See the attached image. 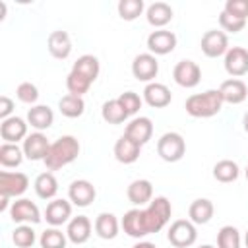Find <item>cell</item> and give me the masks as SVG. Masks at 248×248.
<instances>
[{"label": "cell", "mask_w": 248, "mask_h": 248, "mask_svg": "<svg viewBox=\"0 0 248 248\" xmlns=\"http://www.w3.org/2000/svg\"><path fill=\"white\" fill-rule=\"evenodd\" d=\"M33 188H35V194L41 200H54V196L58 194V180L50 170H46V172H41L35 178Z\"/></svg>", "instance_id": "obj_30"}, {"label": "cell", "mask_w": 248, "mask_h": 248, "mask_svg": "<svg viewBox=\"0 0 248 248\" xmlns=\"http://www.w3.org/2000/svg\"><path fill=\"white\" fill-rule=\"evenodd\" d=\"M217 248H240V232L232 225H225L217 232Z\"/></svg>", "instance_id": "obj_36"}, {"label": "cell", "mask_w": 248, "mask_h": 248, "mask_svg": "<svg viewBox=\"0 0 248 248\" xmlns=\"http://www.w3.org/2000/svg\"><path fill=\"white\" fill-rule=\"evenodd\" d=\"M48 147H50V141L46 140V136L43 132H33L29 134L25 140H23V155L29 159V161H45L46 153H48Z\"/></svg>", "instance_id": "obj_13"}, {"label": "cell", "mask_w": 248, "mask_h": 248, "mask_svg": "<svg viewBox=\"0 0 248 248\" xmlns=\"http://www.w3.org/2000/svg\"><path fill=\"white\" fill-rule=\"evenodd\" d=\"M225 72L232 78H242L248 74V50L244 46H231L225 54Z\"/></svg>", "instance_id": "obj_12"}, {"label": "cell", "mask_w": 248, "mask_h": 248, "mask_svg": "<svg viewBox=\"0 0 248 248\" xmlns=\"http://www.w3.org/2000/svg\"><path fill=\"white\" fill-rule=\"evenodd\" d=\"M219 25L223 31H229V33H238L246 27V19H238L234 16H229L227 12H221L219 14Z\"/></svg>", "instance_id": "obj_41"}, {"label": "cell", "mask_w": 248, "mask_h": 248, "mask_svg": "<svg viewBox=\"0 0 248 248\" xmlns=\"http://www.w3.org/2000/svg\"><path fill=\"white\" fill-rule=\"evenodd\" d=\"M132 248H157L153 242H147V240H140V242H136Z\"/></svg>", "instance_id": "obj_44"}, {"label": "cell", "mask_w": 248, "mask_h": 248, "mask_svg": "<svg viewBox=\"0 0 248 248\" xmlns=\"http://www.w3.org/2000/svg\"><path fill=\"white\" fill-rule=\"evenodd\" d=\"M186 153V141L178 132H165L157 140V155L167 163H176Z\"/></svg>", "instance_id": "obj_4"}, {"label": "cell", "mask_w": 248, "mask_h": 248, "mask_svg": "<svg viewBox=\"0 0 248 248\" xmlns=\"http://www.w3.org/2000/svg\"><path fill=\"white\" fill-rule=\"evenodd\" d=\"M93 229H95V232H97L99 238H103V240H112V238H116V234H118V231H120V223H118V219H116L114 213L103 211V213L97 215V219H95V223H93Z\"/></svg>", "instance_id": "obj_26"}, {"label": "cell", "mask_w": 248, "mask_h": 248, "mask_svg": "<svg viewBox=\"0 0 248 248\" xmlns=\"http://www.w3.org/2000/svg\"><path fill=\"white\" fill-rule=\"evenodd\" d=\"M170 89L165 85V83H157V81H151L145 85L143 89V101L153 107V108H165L167 105H170Z\"/></svg>", "instance_id": "obj_20"}, {"label": "cell", "mask_w": 248, "mask_h": 248, "mask_svg": "<svg viewBox=\"0 0 248 248\" xmlns=\"http://www.w3.org/2000/svg\"><path fill=\"white\" fill-rule=\"evenodd\" d=\"M174 46H176V35L172 31L157 29V31H151L147 37V48L153 56H165L172 52Z\"/></svg>", "instance_id": "obj_11"}, {"label": "cell", "mask_w": 248, "mask_h": 248, "mask_svg": "<svg viewBox=\"0 0 248 248\" xmlns=\"http://www.w3.org/2000/svg\"><path fill=\"white\" fill-rule=\"evenodd\" d=\"M246 180H248V167H246Z\"/></svg>", "instance_id": "obj_49"}, {"label": "cell", "mask_w": 248, "mask_h": 248, "mask_svg": "<svg viewBox=\"0 0 248 248\" xmlns=\"http://www.w3.org/2000/svg\"><path fill=\"white\" fill-rule=\"evenodd\" d=\"M145 17H147L149 25H153L157 29H163L172 19V8L167 2H153L145 10Z\"/></svg>", "instance_id": "obj_28"}, {"label": "cell", "mask_w": 248, "mask_h": 248, "mask_svg": "<svg viewBox=\"0 0 248 248\" xmlns=\"http://www.w3.org/2000/svg\"><path fill=\"white\" fill-rule=\"evenodd\" d=\"M143 8H145L143 0H120L118 2V16L124 21H134L136 17L141 16Z\"/></svg>", "instance_id": "obj_37"}, {"label": "cell", "mask_w": 248, "mask_h": 248, "mask_svg": "<svg viewBox=\"0 0 248 248\" xmlns=\"http://www.w3.org/2000/svg\"><path fill=\"white\" fill-rule=\"evenodd\" d=\"M91 221L89 217L85 215H78V217H72L68 221V227H66V236L72 244H85L91 236Z\"/></svg>", "instance_id": "obj_19"}, {"label": "cell", "mask_w": 248, "mask_h": 248, "mask_svg": "<svg viewBox=\"0 0 248 248\" xmlns=\"http://www.w3.org/2000/svg\"><path fill=\"white\" fill-rule=\"evenodd\" d=\"M167 238H169V242H170L174 248H188V246H192V244L196 242V238H198L196 225H194L190 219H176V221H172V225L169 227Z\"/></svg>", "instance_id": "obj_5"}, {"label": "cell", "mask_w": 248, "mask_h": 248, "mask_svg": "<svg viewBox=\"0 0 248 248\" xmlns=\"http://www.w3.org/2000/svg\"><path fill=\"white\" fill-rule=\"evenodd\" d=\"M215 213V207H213V202L207 200V198H198L190 203L188 207V217L194 225H205L211 221Z\"/></svg>", "instance_id": "obj_27"}, {"label": "cell", "mask_w": 248, "mask_h": 248, "mask_svg": "<svg viewBox=\"0 0 248 248\" xmlns=\"http://www.w3.org/2000/svg\"><path fill=\"white\" fill-rule=\"evenodd\" d=\"M46 48L50 52V56L58 58V60H66L72 54V39L66 31H52L46 39Z\"/></svg>", "instance_id": "obj_21"}, {"label": "cell", "mask_w": 248, "mask_h": 248, "mask_svg": "<svg viewBox=\"0 0 248 248\" xmlns=\"http://www.w3.org/2000/svg\"><path fill=\"white\" fill-rule=\"evenodd\" d=\"M159 74V62L157 56L151 52H141L132 60V76L138 81H147L151 83Z\"/></svg>", "instance_id": "obj_8"}, {"label": "cell", "mask_w": 248, "mask_h": 248, "mask_svg": "<svg viewBox=\"0 0 248 248\" xmlns=\"http://www.w3.org/2000/svg\"><path fill=\"white\" fill-rule=\"evenodd\" d=\"M23 149L17 147V143H2L0 145V165L4 169L19 167L23 161Z\"/></svg>", "instance_id": "obj_34"}, {"label": "cell", "mask_w": 248, "mask_h": 248, "mask_svg": "<svg viewBox=\"0 0 248 248\" xmlns=\"http://www.w3.org/2000/svg\"><path fill=\"white\" fill-rule=\"evenodd\" d=\"M12 110H14V101L8 97V95H2L0 97V118L6 120L12 116Z\"/></svg>", "instance_id": "obj_43"}, {"label": "cell", "mask_w": 248, "mask_h": 248, "mask_svg": "<svg viewBox=\"0 0 248 248\" xmlns=\"http://www.w3.org/2000/svg\"><path fill=\"white\" fill-rule=\"evenodd\" d=\"M141 213H143L145 231H147V234H151V232H159L170 221L172 205L165 196H157L145 207H141Z\"/></svg>", "instance_id": "obj_3"}, {"label": "cell", "mask_w": 248, "mask_h": 248, "mask_svg": "<svg viewBox=\"0 0 248 248\" xmlns=\"http://www.w3.org/2000/svg\"><path fill=\"white\" fill-rule=\"evenodd\" d=\"M16 97H17L21 103H25V105L35 107V103H37V99H39V89H37L35 83H31V81H23V83L17 85V89H16Z\"/></svg>", "instance_id": "obj_39"}, {"label": "cell", "mask_w": 248, "mask_h": 248, "mask_svg": "<svg viewBox=\"0 0 248 248\" xmlns=\"http://www.w3.org/2000/svg\"><path fill=\"white\" fill-rule=\"evenodd\" d=\"M70 217H72V202L54 198L52 202L46 203L45 219H46V223H48L50 227H60V225L68 223Z\"/></svg>", "instance_id": "obj_17"}, {"label": "cell", "mask_w": 248, "mask_h": 248, "mask_svg": "<svg viewBox=\"0 0 248 248\" xmlns=\"http://www.w3.org/2000/svg\"><path fill=\"white\" fill-rule=\"evenodd\" d=\"M58 110L62 116L66 118H78L83 114L85 110V103H83V97H78V95H64L60 101H58Z\"/></svg>", "instance_id": "obj_32"}, {"label": "cell", "mask_w": 248, "mask_h": 248, "mask_svg": "<svg viewBox=\"0 0 248 248\" xmlns=\"http://www.w3.org/2000/svg\"><path fill=\"white\" fill-rule=\"evenodd\" d=\"M244 242H246V248H248V232H246V236H244Z\"/></svg>", "instance_id": "obj_48"}, {"label": "cell", "mask_w": 248, "mask_h": 248, "mask_svg": "<svg viewBox=\"0 0 248 248\" xmlns=\"http://www.w3.org/2000/svg\"><path fill=\"white\" fill-rule=\"evenodd\" d=\"M101 116H103V120L108 122V124H122V122L128 118V112H126L124 107L118 103V99H110V101H105V103H103Z\"/></svg>", "instance_id": "obj_33"}, {"label": "cell", "mask_w": 248, "mask_h": 248, "mask_svg": "<svg viewBox=\"0 0 248 248\" xmlns=\"http://www.w3.org/2000/svg\"><path fill=\"white\" fill-rule=\"evenodd\" d=\"M223 12L238 19H248V0H227Z\"/></svg>", "instance_id": "obj_42"}, {"label": "cell", "mask_w": 248, "mask_h": 248, "mask_svg": "<svg viewBox=\"0 0 248 248\" xmlns=\"http://www.w3.org/2000/svg\"><path fill=\"white\" fill-rule=\"evenodd\" d=\"M140 153H141V145L136 143L134 140H130L128 136H120L114 143V157L118 163L132 165L140 159Z\"/></svg>", "instance_id": "obj_22"}, {"label": "cell", "mask_w": 248, "mask_h": 248, "mask_svg": "<svg viewBox=\"0 0 248 248\" xmlns=\"http://www.w3.org/2000/svg\"><path fill=\"white\" fill-rule=\"evenodd\" d=\"M54 122V112L48 105H35L27 110V124H31V128H35L37 132L48 130Z\"/></svg>", "instance_id": "obj_25"}, {"label": "cell", "mask_w": 248, "mask_h": 248, "mask_svg": "<svg viewBox=\"0 0 248 248\" xmlns=\"http://www.w3.org/2000/svg\"><path fill=\"white\" fill-rule=\"evenodd\" d=\"M95 196H97L95 186H93L89 180H85V178L74 180V182L70 184V188H68V200H70L74 205H78V207H87V205H91V202L95 200Z\"/></svg>", "instance_id": "obj_14"}, {"label": "cell", "mask_w": 248, "mask_h": 248, "mask_svg": "<svg viewBox=\"0 0 248 248\" xmlns=\"http://www.w3.org/2000/svg\"><path fill=\"white\" fill-rule=\"evenodd\" d=\"M172 79L186 89H192L200 83L202 79V70L194 60H180L172 68Z\"/></svg>", "instance_id": "obj_10"}, {"label": "cell", "mask_w": 248, "mask_h": 248, "mask_svg": "<svg viewBox=\"0 0 248 248\" xmlns=\"http://www.w3.org/2000/svg\"><path fill=\"white\" fill-rule=\"evenodd\" d=\"M124 136H128L130 140H134L140 145L147 143L151 140V136H153V122H151V118H147V116L132 118L128 122V126H126V130H124Z\"/></svg>", "instance_id": "obj_18"}, {"label": "cell", "mask_w": 248, "mask_h": 248, "mask_svg": "<svg viewBox=\"0 0 248 248\" xmlns=\"http://www.w3.org/2000/svg\"><path fill=\"white\" fill-rule=\"evenodd\" d=\"M242 126H244V132L248 134V112L242 116Z\"/></svg>", "instance_id": "obj_46"}, {"label": "cell", "mask_w": 248, "mask_h": 248, "mask_svg": "<svg viewBox=\"0 0 248 248\" xmlns=\"http://www.w3.org/2000/svg\"><path fill=\"white\" fill-rule=\"evenodd\" d=\"M66 242H68V236H66V232H62L58 227L46 229V231L41 232V236H39L41 248H66Z\"/></svg>", "instance_id": "obj_35"}, {"label": "cell", "mask_w": 248, "mask_h": 248, "mask_svg": "<svg viewBox=\"0 0 248 248\" xmlns=\"http://www.w3.org/2000/svg\"><path fill=\"white\" fill-rule=\"evenodd\" d=\"M99 70H101L99 60H97V56H93V54H83V56H79V58L74 62V66H72V72H76L78 76H81V78L87 79L89 83H93V81L97 79Z\"/></svg>", "instance_id": "obj_29"}, {"label": "cell", "mask_w": 248, "mask_h": 248, "mask_svg": "<svg viewBox=\"0 0 248 248\" xmlns=\"http://www.w3.org/2000/svg\"><path fill=\"white\" fill-rule=\"evenodd\" d=\"M27 134V122L21 116H10L6 120H2L0 124V138L4 140V143H17L21 140H25Z\"/></svg>", "instance_id": "obj_15"}, {"label": "cell", "mask_w": 248, "mask_h": 248, "mask_svg": "<svg viewBox=\"0 0 248 248\" xmlns=\"http://www.w3.org/2000/svg\"><path fill=\"white\" fill-rule=\"evenodd\" d=\"M126 196L134 205L143 207L153 200V184L145 178H138V180L130 182V186L126 190Z\"/></svg>", "instance_id": "obj_23"}, {"label": "cell", "mask_w": 248, "mask_h": 248, "mask_svg": "<svg viewBox=\"0 0 248 248\" xmlns=\"http://www.w3.org/2000/svg\"><path fill=\"white\" fill-rule=\"evenodd\" d=\"M184 108L194 118H211L223 108V97L219 89H207L203 93H194L186 99Z\"/></svg>", "instance_id": "obj_2"}, {"label": "cell", "mask_w": 248, "mask_h": 248, "mask_svg": "<svg viewBox=\"0 0 248 248\" xmlns=\"http://www.w3.org/2000/svg\"><path fill=\"white\" fill-rule=\"evenodd\" d=\"M219 93L223 97V103L240 105L248 97V85L242 79H238V78H231V79H225L219 85Z\"/></svg>", "instance_id": "obj_16"}, {"label": "cell", "mask_w": 248, "mask_h": 248, "mask_svg": "<svg viewBox=\"0 0 248 248\" xmlns=\"http://www.w3.org/2000/svg\"><path fill=\"white\" fill-rule=\"evenodd\" d=\"M79 149L81 147H79L78 138H74V136H62V138H58L56 141L50 143L48 153H46V157H45L43 163H45V167L50 172L52 170H58V169L74 163L78 159V155H79Z\"/></svg>", "instance_id": "obj_1"}, {"label": "cell", "mask_w": 248, "mask_h": 248, "mask_svg": "<svg viewBox=\"0 0 248 248\" xmlns=\"http://www.w3.org/2000/svg\"><path fill=\"white\" fill-rule=\"evenodd\" d=\"M120 227L122 231L132 236V238H143L147 234L145 231V225H143V213H141V207H134L130 211L124 213L122 221H120Z\"/></svg>", "instance_id": "obj_24"}, {"label": "cell", "mask_w": 248, "mask_h": 248, "mask_svg": "<svg viewBox=\"0 0 248 248\" xmlns=\"http://www.w3.org/2000/svg\"><path fill=\"white\" fill-rule=\"evenodd\" d=\"M240 174V169L234 161L231 159H221L215 163L213 167V178L217 182H223V184H229V182H234Z\"/></svg>", "instance_id": "obj_31"}, {"label": "cell", "mask_w": 248, "mask_h": 248, "mask_svg": "<svg viewBox=\"0 0 248 248\" xmlns=\"http://www.w3.org/2000/svg\"><path fill=\"white\" fill-rule=\"evenodd\" d=\"M200 248H215V246H211V244H202Z\"/></svg>", "instance_id": "obj_47"}, {"label": "cell", "mask_w": 248, "mask_h": 248, "mask_svg": "<svg viewBox=\"0 0 248 248\" xmlns=\"http://www.w3.org/2000/svg\"><path fill=\"white\" fill-rule=\"evenodd\" d=\"M12 240H14V244L17 248H31L35 244V240H37V234H35L31 225H19V227L14 229Z\"/></svg>", "instance_id": "obj_38"}, {"label": "cell", "mask_w": 248, "mask_h": 248, "mask_svg": "<svg viewBox=\"0 0 248 248\" xmlns=\"http://www.w3.org/2000/svg\"><path fill=\"white\" fill-rule=\"evenodd\" d=\"M10 217L14 223H19V225H29V223L37 225L43 219L39 207L27 198H19L10 205Z\"/></svg>", "instance_id": "obj_7"}, {"label": "cell", "mask_w": 248, "mask_h": 248, "mask_svg": "<svg viewBox=\"0 0 248 248\" xmlns=\"http://www.w3.org/2000/svg\"><path fill=\"white\" fill-rule=\"evenodd\" d=\"M29 188V178L25 172H0V196L6 198H19Z\"/></svg>", "instance_id": "obj_9"}, {"label": "cell", "mask_w": 248, "mask_h": 248, "mask_svg": "<svg viewBox=\"0 0 248 248\" xmlns=\"http://www.w3.org/2000/svg\"><path fill=\"white\" fill-rule=\"evenodd\" d=\"M8 200H10V198L0 196V211H6V209H8Z\"/></svg>", "instance_id": "obj_45"}, {"label": "cell", "mask_w": 248, "mask_h": 248, "mask_svg": "<svg viewBox=\"0 0 248 248\" xmlns=\"http://www.w3.org/2000/svg\"><path fill=\"white\" fill-rule=\"evenodd\" d=\"M202 52L207 56V58H219V56H225L227 50L231 48L229 46V37L225 31H217V29H209L203 33L202 37Z\"/></svg>", "instance_id": "obj_6"}, {"label": "cell", "mask_w": 248, "mask_h": 248, "mask_svg": "<svg viewBox=\"0 0 248 248\" xmlns=\"http://www.w3.org/2000/svg\"><path fill=\"white\" fill-rule=\"evenodd\" d=\"M118 103L124 107V110L128 112V116H132V114H136V112L141 108L143 99H141L138 93H134V91H124V93H120Z\"/></svg>", "instance_id": "obj_40"}]
</instances>
